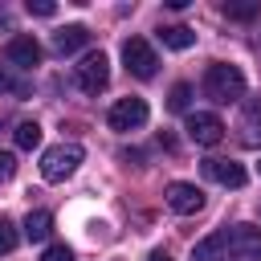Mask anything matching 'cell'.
I'll return each mask as SVG.
<instances>
[{"label":"cell","instance_id":"cell-11","mask_svg":"<svg viewBox=\"0 0 261 261\" xmlns=\"http://www.w3.org/2000/svg\"><path fill=\"white\" fill-rule=\"evenodd\" d=\"M86 41H90V29L86 24H65V29L53 33V49L57 53H77Z\"/></svg>","mask_w":261,"mask_h":261},{"label":"cell","instance_id":"cell-8","mask_svg":"<svg viewBox=\"0 0 261 261\" xmlns=\"http://www.w3.org/2000/svg\"><path fill=\"white\" fill-rule=\"evenodd\" d=\"M167 208H171V212H179V216H192V212H200V208H204V192H200L196 184L175 179V184L167 188Z\"/></svg>","mask_w":261,"mask_h":261},{"label":"cell","instance_id":"cell-16","mask_svg":"<svg viewBox=\"0 0 261 261\" xmlns=\"http://www.w3.org/2000/svg\"><path fill=\"white\" fill-rule=\"evenodd\" d=\"M220 12H224L228 20H253V16L261 12V4H224Z\"/></svg>","mask_w":261,"mask_h":261},{"label":"cell","instance_id":"cell-9","mask_svg":"<svg viewBox=\"0 0 261 261\" xmlns=\"http://www.w3.org/2000/svg\"><path fill=\"white\" fill-rule=\"evenodd\" d=\"M4 57H8L16 69H33V65H41V45H37L29 33H20V37H12V41L4 45Z\"/></svg>","mask_w":261,"mask_h":261},{"label":"cell","instance_id":"cell-5","mask_svg":"<svg viewBox=\"0 0 261 261\" xmlns=\"http://www.w3.org/2000/svg\"><path fill=\"white\" fill-rule=\"evenodd\" d=\"M147 118H151V110H147L143 98H118V102L110 106V114H106V122H110L114 130H139Z\"/></svg>","mask_w":261,"mask_h":261},{"label":"cell","instance_id":"cell-13","mask_svg":"<svg viewBox=\"0 0 261 261\" xmlns=\"http://www.w3.org/2000/svg\"><path fill=\"white\" fill-rule=\"evenodd\" d=\"M159 41H163L167 49H192V45H196V33H192L188 24H171V29H159Z\"/></svg>","mask_w":261,"mask_h":261},{"label":"cell","instance_id":"cell-7","mask_svg":"<svg viewBox=\"0 0 261 261\" xmlns=\"http://www.w3.org/2000/svg\"><path fill=\"white\" fill-rule=\"evenodd\" d=\"M188 139L196 147H216L224 139V122L208 110H196V114H188Z\"/></svg>","mask_w":261,"mask_h":261},{"label":"cell","instance_id":"cell-25","mask_svg":"<svg viewBox=\"0 0 261 261\" xmlns=\"http://www.w3.org/2000/svg\"><path fill=\"white\" fill-rule=\"evenodd\" d=\"M257 45H261V37H257Z\"/></svg>","mask_w":261,"mask_h":261},{"label":"cell","instance_id":"cell-2","mask_svg":"<svg viewBox=\"0 0 261 261\" xmlns=\"http://www.w3.org/2000/svg\"><path fill=\"white\" fill-rule=\"evenodd\" d=\"M224 261H261V228L257 224H232L220 232Z\"/></svg>","mask_w":261,"mask_h":261},{"label":"cell","instance_id":"cell-1","mask_svg":"<svg viewBox=\"0 0 261 261\" xmlns=\"http://www.w3.org/2000/svg\"><path fill=\"white\" fill-rule=\"evenodd\" d=\"M204 94H208L212 102L228 106V102L245 98V73H241L237 65H228V61H216V65H208V73H204Z\"/></svg>","mask_w":261,"mask_h":261},{"label":"cell","instance_id":"cell-4","mask_svg":"<svg viewBox=\"0 0 261 261\" xmlns=\"http://www.w3.org/2000/svg\"><path fill=\"white\" fill-rule=\"evenodd\" d=\"M122 61H126V69L135 73V77H155V69H159V57H155V49L143 41V37H126L122 41Z\"/></svg>","mask_w":261,"mask_h":261},{"label":"cell","instance_id":"cell-3","mask_svg":"<svg viewBox=\"0 0 261 261\" xmlns=\"http://www.w3.org/2000/svg\"><path fill=\"white\" fill-rule=\"evenodd\" d=\"M82 159H86V151H82L77 143H57V147H49V151L41 155V175H45L49 184H61V179H69V175L77 171Z\"/></svg>","mask_w":261,"mask_h":261},{"label":"cell","instance_id":"cell-23","mask_svg":"<svg viewBox=\"0 0 261 261\" xmlns=\"http://www.w3.org/2000/svg\"><path fill=\"white\" fill-rule=\"evenodd\" d=\"M12 171H16V159H12L8 151H0V179H8Z\"/></svg>","mask_w":261,"mask_h":261},{"label":"cell","instance_id":"cell-19","mask_svg":"<svg viewBox=\"0 0 261 261\" xmlns=\"http://www.w3.org/2000/svg\"><path fill=\"white\" fill-rule=\"evenodd\" d=\"M16 241H20V237H16L12 220H4V216H0V253H12V249H16Z\"/></svg>","mask_w":261,"mask_h":261},{"label":"cell","instance_id":"cell-12","mask_svg":"<svg viewBox=\"0 0 261 261\" xmlns=\"http://www.w3.org/2000/svg\"><path fill=\"white\" fill-rule=\"evenodd\" d=\"M49 232H53V212L37 208V212L24 216V237H29V241H45Z\"/></svg>","mask_w":261,"mask_h":261},{"label":"cell","instance_id":"cell-18","mask_svg":"<svg viewBox=\"0 0 261 261\" xmlns=\"http://www.w3.org/2000/svg\"><path fill=\"white\" fill-rule=\"evenodd\" d=\"M216 253H224V249H220V237H208V241H200V245H196L192 261H212Z\"/></svg>","mask_w":261,"mask_h":261},{"label":"cell","instance_id":"cell-22","mask_svg":"<svg viewBox=\"0 0 261 261\" xmlns=\"http://www.w3.org/2000/svg\"><path fill=\"white\" fill-rule=\"evenodd\" d=\"M29 12H33V16H53L57 4H53V0H29Z\"/></svg>","mask_w":261,"mask_h":261},{"label":"cell","instance_id":"cell-15","mask_svg":"<svg viewBox=\"0 0 261 261\" xmlns=\"http://www.w3.org/2000/svg\"><path fill=\"white\" fill-rule=\"evenodd\" d=\"M241 139H245V147H261V106L245 118V135Z\"/></svg>","mask_w":261,"mask_h":261},{"label":"cell","instance_id":"cell-17","mask_svg":"<svg viewBox=\"0 0 261 261\" xmlns=\"http://www.w3.org/2000/svg\"><path fill=\"white\" fill-rule=\"evenodd\" d=\"M188 102H192V86H188V82L171 86V98H167V106H171V110H188Z\"/></svg>","mask_w":261,"mask_h":261},{"label":"cell","instance_id":"cell-10","mask_svg":"<svg viewBox=\"0 0 261 261\" xmlns=\"http://www.w3.org/2000/svg\"><path fill=\"white\" fill-rule=\"evenodd\" d=\"M204 175L208 179H216V184H224V188H245V167L241 163H232V159H204Z\"/></svg>","mask_w":261,"mask_h":261},{"label":"cell","instance_id":"cell-6","mask_svg":"<svg viewBox=\"0 0 261 261\" xmlns=\"http://www.w3.org/2000/svg\"><path fill=\"white\" fill-rule=\"evenodd\" d=\"M77 86H82L86 94H98V90L110 86V61H106V53H86V57H82V65H77Z\"/></svg>","mask_w":261,"mask_h":261},{"label":"cell","instance_id":"cell-21","mask_svg":"<svg viewBox=\"0 0 261 261\" xmlns=\"http://www.w3.org/2000/svg\"><path fill=\"white\" fill-rule=\"evenodd\" d=\"M41 261H73V249H69V245H49Z\"/></svg>","mask_w":261,"mask_h":261},{"label":"cell","instance_id":"cell-20","mask_svg":"<svg viewBox=\"0 0 261 261\" xmlns=\"http://www.w3.org/2000/svg\"><path fill=\"white\" fill-rule=\"evenodd\" d=\"M0 94H20V98H24V94H29V86H24V82H16L8 69H0Z\"/></svg>","mask_w":261,"mask_h":261},{"label":"cell","instance_id":"cell-24","mask_svg":"<svg viewBox=\"0 0 261 261\" xmlns=\"http://www.w3.org/2000/svg\"><path fill=\"white\" fill-rule=\"evenodd\" d=\"M147 261H171V257H167V253H163V249H155V253H151V257H147Z\"/></svg>","mask_w":261,"mask_h":261},{"label":"cell","instance_id":"cell-14","mask_svg":"<svg viewBox=\"0 0 261 261\" xmlns=\"http://www.w3.org/2000/svg\"><path fill=\"white\" fill-rule=\"evenodd\" d=\"M16 147H20V151L41 147V126H37V122H20V126H16Z\"/></svg>","mask_w":261,"mask_h":261}]
</instances>
